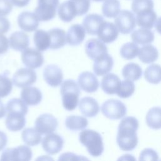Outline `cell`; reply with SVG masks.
Instances as JSON below:
<instances>
[{
    "label": "cell",
    "instance_id": "obj_36",
    "mask_svg": "<svg viewBox=\"0 0 161 161\" xmlns=\"http://www.w3.org/2000/svg\"><path fill=\"white\" fill-rule=\"evenodd\" d=\"M144 75L146 80L153 84L161 82V65L156 64H151L145 70Z\"/></svg>",
    "mask_w": 161,
    "mask_h": 161
},
{
    "label": "cell",
    "instance_id": "obj_14",
    "mask_svg": "<svg viewBox=\"0 0 161 161\" xmlns=\"http://www.w3.org/2000/svg\"><path fill=\"white\" fill-rule=\"evenodd\" d=\"M85 51L87 55L94 60L108 53V48L99 39L91 38L86 43Z\"/></svg>",
    "mask_w": 161,
    "mask_h": 161
},
{
    "label": "cell",
    "instance_id": "obj_9",
    "mask_svg": "<svg viewBox=\"0 0 161 161\" xmlns=\"http://www.w3.org/2000/svg\"><path fill=\"white\" fill-rule=\"evenodd\" d=\"M36 80V74L29 68H21L13 76V82L18 87L23 88L33 84Z\"/></svg>",
    "mask_w": 161,
    "mask_h": 161
},
{
    "label": "cell",
    "instance_id": "obj_28",
    "mask_svg": "<svg viewBox=\"0 0 161 161\" xmlns=\"http://www.w3.org/2000/svg\"><path fill=\"white\" fill-rule=\"evenodd\" d=\"M131 38L134 43L145 45L153 42L155 36L153 32L149 29L140 28L135 30L131 33Z\"/></svg>",
    "mask_w": 161,
    "mask_h": 161
},
{
    "label": "cell",
    "instance_id": "obj_51",
    "mask_svg": "<svg viewBox=\"0 0 161 161\" xmlns=\"http://www.w3.org/2000/svg\"><path fill=\"white\" fill-rule=\"evenodd\" d=\"M6 109L4 108L3 103L0 99V118H3L6 115Z\"/></svg>",
    "mask_w": 161,
    "mask_h": 161
},
{
    "label": "cell",
    "instance_id": "obj_39",
    "mask_svg": "<svg viewBox=\"0 0 161 161\" xmlns=\"http://www.w3.org/2000/svg\"><path fill=\"white\" fill-rule=\"evenodd\" d=\"M135 86L132 80L125 79L121 81L116 94L121 98H128L135 92Z\"/></svg>",
    "mask_w": 161,
    "mask_h": 161
},
{
    "label": "cell",
    "instance_id": "obj_29",
    "mask_svg": "<svg viewBox=\"0 0 161 161\" xmlns=\"http://www.w3.org/2000/svg\"><path fill=\"white\" fill-rule=\"evenodd\" d=\"M138 56L143 63L151 64L157 60L158 57V52L154 46L147 44L140 48Z\"/></svg>",
    "mask_w": 161,
    "mask_h": 161
},
{
    "label": "cell",
    "instance_id": "obj_47",
    "mask_svg": "<svg viewBox=\"0 0 161 161\" xmlns=\"http://www.w3.org/2000/svg\"><path fill=\"white\" fill-rule=\"evenodd\" d=\"M84 158L81 157L80 156L77 155L74 153H65L64 154H62L58 158L59 160H81L83 159Z\"/></svg>",
    "mask_w": 161,
    "mask_h": 161
},
{
    "label": "cell",
    "instance_id": "obj_43",
    "mask_svg": "<svg viewBox=\"0 0 161 161\" xmlns=\"http://www.w3.org/2000/svg\"><path fill=\"white\" fill-rule=\"evenodd\" d=\"M158 160V153L155 150L152 148L143 149L139 157V160Z\"/></svg>",
    "mask_w": 161,
    "mask_h": 161
},
{
    "label": "cell",
    "instance_id": "obj_2",
    "mask_svg": "<svg viewBox=\"0 0 161 161\" xmlns=\"http://www.w3.org/2000/svg\"><path fill=\"white\" fill-rule=\"evenodd\" d=\"M79 139L91 156L96 157L102 155L104 144L103 138L98 132L90 129L84 130L79 133Z\"/></svg>",
    "mask_w": 161,
    "mask_h": 161
},
{
    "label": "cell",
    "instance_id": "obj_52",
    "mask_svg": "<svg viewBox=\"0 0 161 161\" xmlns=\"http://www.w3.org/2000/svg\"><path fill=\"white\" fill-rule=\"evenodd\" d=\"M93 1H96V2H101V1H103L104 0H92Z\"/></svg>",
    "mask_w": 161,
    "mask_h": 161
},
{
    "label": "cell",
    "instance_id": "obj_37",
    "mask_svg": "<svg viewBox=\"0 0 161 161\" xmlns=\"http://www.w3.org/2000/svg\"><path fill=\"white\" fill-rule=\"evenodd\" d=\"M6 109L8 112L20 113L26 115L28 113L26 104L21 99L13 98L10 99L6 105Z\"/></svg>",
    "mask_w": 161,
    "mask_h": 161
},
{
    "label": "cell",
    "instance_id": "obj_15",
    "mask_svg": "<svg viewBox=\"0 0 161 161\" xmlns=\"http://www.w3.org/2000/svg\"><path fill=\"white\" fill-rule=\"evenodd\" d=\"M79 86L85 92L92 93L99 88V81L96 76L92 72L85 71L80 73L77 79Z\"/></svg>",
    "mask_w": 161,
    "mask_h": 161
},
{
    "label": "cell",
    "instance_id": "obj_10",
    "mask_svg": "<svg viewBox=\"0 0 161 161\" xmlns=\"http://www.w3.org/2000/svg\"><path fill=\"white\" fill-rule=\"evenodd\" d=\"M21 60L26 67L31 69L39 68L44 63L42 53L33 48H27L22 52Z\"/></svg>",
    "mask_w": 161,
    "mask_h": 161
},
{
    "label": "cell",
    "instance_id": "obj_49",
    "mask_svg": "<svg viewBox=\"0 0 161 161\" xmlns=\"http://www.w3.org/2000/svg\"><path fill=\"white\" fill-rule=\"evenodd\" d=\"M13 4L18 8H23L27 6L30 0H11Z\"/></svg>",
    "mask_w": 161,
    "mask_h": 161
},
{
    "label": "cell",
    "instance_id": "obj_45",
    "mask_svg": "<svg viewBox=\"0 0 161 161\" xmlns=\"http://www.w3.org/2000/svg\"><path fill=\"white\" fill-rule=\"evenodd\" d=\"M10 22L4 16H0V34H3L9 31Z\"/></svg>",
    "mask_w": 161,
    "mask_h": 161
},
{
    "label": "cell",
    "instance_id": "obj_35",
    "mask_svg": "<svg viewBox=\"0 0 161 161\" xmlns=\"http://www.w3.org/2000/svg\"><path fill=\"white\" fill-rule=\"evenodd\" d=\"M120 11L119 0H104L102 5V13L108 18H115Z\"/></svg>",
    "mask_w": 161,
    "mask_h": 161
},
{
    "label": "cell",
    "instance_id": "obj_23",
    "mask_svg": "<svg viewBox=\"0 0 161 161\" xmlns=\"http://www.w3.org/2000/svg\"><path fill=\"white\" fill-rule=\"evenodd\" d=\"M57 12L59 18L64 22H70L77 16V9L72 0H67L61 3Z\"/></svg>",
    "mask_w": 161,
    "mask_h": 161
},
{
    "label": "cell",
    "instance_id": "obj_26",
    "mask_svg": "<svg viewBox=\"0 0 161 161\" xmlns=\"http://www.w3.org/2000/svg\"><path fill=\"white\" fill-rule=\"evenodd\" d=\"M25 116L20 113L8 112L5 121L6 128L11 131L21 130L26 123Z\"/></svg>",
    "mask_w": 161,
    "mask_h": 161
},
{
    "label": "cell",
    "instance_id": "obj_44",
    "mask_svg": "<svg viewBox=\"0 0 161 161\" xmlns=\"http://www.w3.org/2000/svg\"><path fill=\"white\" fill-rule=\"evenodd\" d=\"M13 5L11 0H0V16L9 14L13 9Z\"/></svg>",
    "mask_w": 161,
    "mask_h": 161
},
{
    "label": "cell",
    "instance_id": "obj_6",
    "mask_svg": "<svg viewBox=\"0 0 161 161\" xmlns=\"http://www.w3.org/2000/svg\"><path fill=\"white\" fill-rule=\"evenodd\" d=\"M114 24L119 32L124 35L129 34L136 27V17L133 13L128 10H121L115 17Z\"/></svg>",
    "mask_w": 161,
    "mask_h": 161
},
{
    "label": "cell",
    "instance_id": "obj_22",
    "mask_svg": "<svg viewBox=\"0 0 161 161\" xmlns=\"http://www.w3.org/2000/svg\"><path fill=\"white\" fill-rule=\"evenodd\" d=\"M29 37L24 32L18 31L13 33L9 38V46L11 48L23 52L28 47Z\"/></svg>",
    "mask_w": 161,
    "mask_h": 161
},
{
    "label": "cell",
    "instance_id": "obj_24",
    "mask_svg": "<svg viewBox=\"0 0 161 161\" xmlns=\"http://www.w3.org/2000/svg\"><path fill=\"white\" fill-rule=\"evenodd\" d=\"M120 83L121 80L117 75L109 73L104 75L101 80V86L106 94L111 95L116 93Z\"/></svg>",
    "mask_w": 161,
    "mask_h": 161
},
{
    "label": "cell",
    "instance_id": "obj_16",
    "mask_svg": "<svg viewBox=\"0 0 161 161\" xmlns=\"http://www.w3.org/2000/svg\"><path fill=\"white\" fill-rule=\"evenodd\" d=\"M43 79L49 86L57 87L63 80V73L61 69L56 65H47L43 70Z\"/></svg>",
    "mask_w": 161,
    "mask_h": 161
},
{
    "label": "cell",
    "instance_id": "obj_25",
    "mask_svg": "<svg viewBox=\"0 0 161 161\" xmlns=\"http://www.w3.org/2000/svg\"><path fill=\"white\" fill-rule=\"evenodd\" d=\"M136 15V23L142 28L152 29L157 19V14L153 9L142 11Z\"/></svg>",
    "mask_w": 161,
    "mask_h": 161
},
{
    "label": "cell",
    "instance_id": "obj_18",
    "mask_svg": "<svg viewBox=\"0 0 161 161\" xmlns=\"http://www.w3.org/2000/svg\"><path fill=\"white\" fill-rule=\"evenodd\" d=\"M104 21L103 17L98 14L93 13L87 14L82 21V26L86 31L91 35L97 34L101 24Z\"/></svg>",
    "mask_w": 161,
    "mask_h": 161
},
{
    "label": "cell",
    "instance_id": "obj_41",
    "mask_svg": "<svg viewBox=\"0 0 161 161\" xmlns=\"http://www.w3.org/2000/svg\"><path fill=\"white\" fill-rule=\"evenodd\" d=\"M13 89L12 80L7 75L0 74V98L8 96Z\"/></svg>",
    "mask_w": 161,
    "mask_h": 161
},
{
    "label": "cell",
    "instance_id": "obj_38",
    "mask_svg": "<svg viewBox=\"0 0 161 161\" xmlns=\"http://www.w3.org/2000/svg\"><path fill=\"white\" fill-rule=\"evenodd\" d=\"M140 48L134 42H128L122 45L120 48L121 56L126 60L135 58L138 56Z\"/></svg>",
    "mask_w": 161,
    "mask_h": 161
},
{
    "label": "cell",
    "instance_id": "obj_30",
    "mask_svg": "<svg viewBox=\"0 0 161 161\" xmlns=\"http://www.w3.org/2000/svg\"><path fill=\"white\" fill-rule=\"evenodd\" d=\"M34 44L40 51H45L50 48V39L48 32L43 30H38L33 35Z\"/></svg>",
    "mask_w": 161,
    "mask_h": 161
},
{
    "label": "cell",
    "instance_id": "obj_17",
    "mask_svg": "<svg viewBox=\"0 0 161 161\" xmlns=\"http://www.w3.org/2000/svg\"><path fill=\"white\" fill-rule=\"evenodd\" d=\"M113 57L108 53L94 60L93 70L96 75L103 76L109 72L113 67Z\"/></svg>",
    "mask_w": 161,
    "mask_h": 161
},
{
    "label": "cell",
    "instance_id": "obj_19",
    "mask_svg": "<svg viewBox=\"0 0 161 161\" xmlns=\"http://www.w3.org/2000/svg\"><path fill=\"white\" fill-rule=\"evenodd\" d=\"M85 36L86 30L84 26L79 24H74L67 31V42L72 46L79 45L83 42Z\"/></svg>",
    "mask_w": 161,
    "mask_h": 161
},
{
    "label": "cell",
    "instance_id": "obj_34",
    "mask_svg": "<svg viewBox=\"0 0 161 161\" xmlns=\"http://www.w3.org/2000/svg\"><path fill=\"white\" fill-rule=\"evenodd\" d=\"M21 138L28 146H35L42 142L41 133L32 128L25 129L21 133Z\"/></svg>",
    "mask_w": 161,
    "mask_h": 161
},
{
    "label": "cell",
    "instance_id": "obj_27",
    "mask_svg": "<svg viewBox=\"0 0 161 161\" xmlns=\"http://www.w3.org/2000/svg\"><path fill=\"white\" fill-rule=\"evenodd\" d=\"M50 39V48L56 50L64 47L67 42L65 32L64 30L55 28L50 29L48 31Z\"/></svg>",
    "mask_w": 161,
    "mask_h": 161
},
{
    "label": "cell",
    "instance_id": "obj_8",
    "mask_svg": "<svg viewBox=\"0 0 161 161\" xmlns=\"http://www.w3.org/2000/svg\"><path fill=\"white\" fill-rule=\"evenodd\" d=\"M58 121L52 114L45 113L40 115L35 120V129L41 134L47 135L53 133L58 126Z\"/></svg>",
    "mask_w": 161,
    "mask_h": 161
},
{
    "label": "cell",
    "instance_id": "obj_11",
    "mask_svg": "<svg viewBox=\"0 0 161 161\" xmlns=\"http://www.w3.org/2000/svg\"><path fill=\"white\" fill-rule=\"evenodd\" d=\"M64 141L63 138L58 134H47L42 140V145L44 151L49 155H55L58 153L64 146Z\"/></svg>",
    "mask_w": 161,
    "mask_h": 161
},
{
    "label": "cell",
    "instance_id": "obj_32",
    "mask_svg": "<svg viewBox=\"0 0 161 161\" xmlns=\"http://www.w3.org/2000/svg\"><path fill=\"white\" fill-rule=\"evenodd\" d=\"M142 74L141 67L133 62L128 63L125 65L122 69V75L125 79H128L132 81L138 80Z\"/></svg>",
    "mask_w": 161,
    "mask_h": 161
},
{
    "label": "cell",
    "instance_id": "obj_4",
    "mask_svg": "<svg viewBox=\"0 0 161 161\" xmlns=\"http://www.w3.org/2000/svg\"><path fill=\"white\" fill-rule=\"evenodd\" d=\"M59 0H38L34 13L40 21H48L55 18Z\"/></svg>",
    "mask_w": 161,
    "mask_h": 161
},
{
    "label": "cell",
    "instance_id": "obj_42",
    "mask_svg": "<svg viewBox=\"0 0 161 161\" xmlns=\"http://www.w3.org/2000/svg\"><path fill=\"white\" fill-rule=\"evenodd\" d=\"M77 12V16L86 14L91 6L90 0H72Z\"/></svg>",
    "mask_w": 161,
    "mask_h": 161
},
{
    "label": "cell",
    "instance_id": "obj_33",
    "mask_svg": "<svg viewBox=\"0 0 161 161\" xmlns=\"http://www.w3.org/2000/svg\"><path fill=\"white\" fill-rule=\"evenodd\" d=\"M65 125L67 128L72 131L84 130L88 125L87 119L81 116L71 115L66 118Z\"/></svg>",
    "mask_w": 161,
    "mask_h": 161
},
{
    "label": "cell",
    "instance_id": "obj_12",
    "mask_svg": "<svg viewBox=\"0 0 161 161\" xmlns=\"http://www.w3.org/2000/svg\"><path fill=\"white\" fill-rule=\"evenodd\" d=\"M119 34V31L112 22L104 21L99 27L97 32L98 38L105 43H110L115 41Z\"/></svg>",
    "mask_w": 161,
    "mask_h": 161
},
{
    "label": "cell",
    "instance_id": "obj_48",
    "mask_svg": "<svg viewBox=\"0 0 161 161\" xmlns=\"http://www.w3.org/2000/svg\"><path fill=\"white\" fill-rule=\"evenodd\" d=\"M8 143V138L5 133L0 131V151L4 148Z\"/></svg>",
    "mask_w": 161,
    "mask_h": 161
},
{
    "label": "cell",
    "instance_id": "obj_20",
    "mask_svg": "<svg viewBox=\"0 0 161 161\" xmlns=\"http://www.w3.org/2000/svg\"><path fill=\"white\" fill-rule=\"evenodd\" d=\"M79 109L81 113L89 118L96 116L99 111L97 101L91 97H84L79 102Z\"/></svg>",
    "mask_w": 161,
    "mask_h": 161
},
{
    "label": "cell",
    "instance_id": "obj_21",
    "mask_svg": "<svg viewBox=\"0 0 161 161\" xmlns=\"http://www.w3.org/2000/svg\"><path fill=\"white\" fill-rule=\"evenodd\" d=\"M21 99L27 105L35 106L41 102L42 93L37 87L27 86L21 90Z\"/></svg>",
    "mask_w": 161,
    "mask_h": 161
},
{
    "label": "cell",
    "instance_id": "obj_5",
    "mask_svg": "<svg viewBox=\"0 0 161 161\" xmlns=\"http://www.w3.org/2000/svg\"><path fill=\"white\" fill-rule=\"evenodd\" d=\"M101 110L104 116L110 119H119L126 114L125 104L119 100L108 99L101 106Z\"/></svg>",
    "mask_w": 161,
    "mask_h": 161
},
{
    "label": "cell",
    "instance_id": "obj_46",
    "mask_svg": "<svg viewBox=\"0 0 161 161\" xmlns=\"http://www.w3.org/2000/svg\"><path fill=\"white\" fill-rule=\"evenodd\" d=\"M9 40L6 36L0 34V55L5 53L9 48Z\"/></svg>",
    "mask_w": 161,
    "mask_h": 161
},
{
    "label": "cell",
    "instance_id": "obj_3",
    "mask_svg": "<svg viewBox=\"0 0 161 161\" xmlns=\"http://www.w3.org/2000/svg\"><path fill=\"white\" fill-rule=\"evenodd\" d=\"M60 93L63 107L67 111H73L78 105L80 89L72 79L64 80L61 85Z\"/></svg>",
    "mask_w": 161,
    "mask_h": 161
},
{
    "label": "cell",
    "instance_id": "obj_40",
    "mask_svg": "<svg viewBox=\"0 0 161 161\" xmlns=\"http://www.w3.org/2000/svg\"><path fill=\"white\" fill-rule=\"evenodd\" d=\"M131 7L133 13L137 14L142 11L153 9L154 3L153 0H133Z\"/></svg>",
    "mask_w": 161,
    "mask_h": 161
},
{
    "label": "cell",
    "instance_id": "obj_13",
    "mask_svg": "<svg viewBox=\"0 0 161 161\" xmlns=\"http://www.w3.org/2000/svg\"><path fill=\"white\" fill-rule=\"evenodd\" d=\"M17 23L22 30L27 32L35 31L39 25V20L35 13L30 11L21 13L18 16Z\"/></svg>",
    "mask_w": 161,
    "mask_h": 161
},
{
    "label": "cell",
    "instance_id": "obj_31",
    "mask_svg": "<svg viewBox=\"0 0 161 161\" xmlns=\"http://www.w3.org/2000/svg\"><path fill=\"white\" fill-rule=\"evenodd\" d=\"M146 123L153 130L161 128V107L152 108L146 115Z\"/></svg>",
    "mask_w": 161,
    "mask_h": 161
},
{
    "label": "cell",
    "instance_id": "obj_1",
    "mask_svg": "<svg viewBox=\"0 0 161 161\" xmlns=\"http://www.w3.org/2000/svg\"><path fill=\"white\" fill-rule=\"evenodd\" d=\"M139 126L137 119L133 116H126L122 119L118 125L116 142L123 151H131L138 144L136 131Z\"/></svg>",
    "mask_w": 161,
    "mask_h": 161
},
{
    "label": "cell",
    "instance_id": "obj_7",
    "mask_svg": "<svg viewBox=\"0 0 161 161\" xmlns=\"http://www.w3.org/2000/svg\"><path fill=\"white\" fill-rule=\"evenodd\" d=\"M32 157L31 149L26 145H19L15 148H9L3 152L1 160H30Z\"/></svg>",
    "mask_w": 161,
    "mask_h": 161
},
{
    "label": "cell",
    "instance_id": "obj_50",
    "mask_svg": "<svg viewBox=\"0 0 161 161\" xmlns=\"http://www.w3.org/2000/svg\"><path fill=\"white\" fill-rule=\"evenodd\" d=\"M155 27L157 31L161 35V17L158 18L157 19V21L155 24Z\"/></svg>",
    "mask_w": 161,
    "mask_h": 161
}]
</instances>
